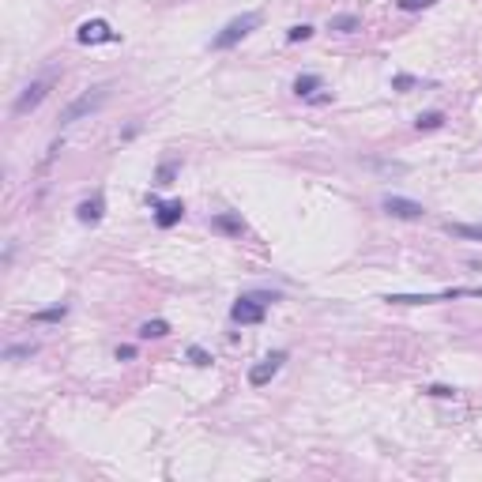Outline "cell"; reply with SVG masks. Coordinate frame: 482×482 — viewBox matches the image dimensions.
<instances>
[{"label":"cell","instance_id":"cell-1","mask_svg":"<svg viewBox=\"0 0 482 482\" xmlns=\"http://www.w3.org/2000/svg\"><path fill=\"white\" fill-rule=\"evenodd\" d=\"M271 302H279L275 291H249V294H241V298L230 305V320L241 324V328H245V324H264Z\"/></svg>","mask_w":482,"mask_h":482},{"label":"cell","instance_id":"cell-2","mask_svg":"<svg viewBox=\"0 0 482 482\" xmlns=\"http://www.w3.org/2000/svg\"><path fill=\"white\" fill-rule=\"evenodd\" d=\"M256 27H260V15H256V12L234 15V19H230L227 27H222L219 34L211 38V50H215V53H227V50H234V45H238V42H245V38L253 34Z\"/></svg>","mask_w":482,"mask_h":482},{"label":"cell","instance_id":"cell-3","mask_svg":"<svg viewBox=\"0 0 482 482\" xmlns=\"http://www.w3.org/2000/svg\"><path fill=\"white\" fill-rule=\"evenodd\" d=\"M456 298H482V286H452L441 294H388V305H437V302H456Z\"/></svg>","mask_w":482,"mask_h":482},{"label":"cell","instance_id":"cell-4","mask_svg":"<svg viewBox=\"0 0 482 482\" xmlns=\"http://www.w3.org/2000/svg\"><path fill=\"white\" fill-rule=\"evenodd\" d=\"M106 98H109V91H106V87H91V91H83L79 98H72L68 106L61 109V128H68V125H76V120L91 117V114H94V109H98Z\"/></svg>","mask_w":482,"mask_h":482},{"label":"cell","instance_id":"cell-5","mask_svg":"<svg viewBox=\"0 0 482 482\" xmlns=\"http://www.w3.org/2000/svg\"><path fill=\"white\" fill-rule=\"evenodd\" d=\"M76 42L79 45H114V42H120V34L106 19H83L76 27Z\"/></svg>","mask_w":482,"mask_h":482},{"label":"cell","instance_id":"cell-6","mask_svg":"<svg viewBox=\"0 0 482 482\" xmlns=\"http://www.w3.org/2000/svg\"><path fill=\"white\" fill-rule=\"evenodd\" d=\"M50 91H53V79H34V83H27V87H23V94L15 98L12 114H15V117H27V114H34V109L42 106L45 98H50Z\"/></svg>","mask_w":482,"mask_h":482},{"label":"cell","instance_id":"cell-7","mask_svg":"<svg viewBox=\"0 0 482 482\" xmlns=\"http://www.w3.org/2000/svg\"><path fill=\"white\" fill-rule=\"evenodd\" d=\"M151 211H155V227L158 230H174L178 222L185 219V200H158V196H147Z\"/></svg>","mask_w":482,"mask_h":482},{"label":"cell","instance_id":"cell-8","mask_svg":"<svg viewBox=\"0 0 482 482\" xmlns=\"http://www.w3.org/2000/svg\"><path fill=\"white\" fill-rule=\"evenodd\" d=\"M381 207H384V215H392V219H404V222H419L422 215H426V207L419 204V200H407V196H384L381 200Z\"/></svg>","mask_w":482,"mask_h":482},{"label":"cell","instance_id":"cell-9","mask_svg":"<svg viewBox=\"0 0 482 482\" xmlns=\"http://www.w3.org/2000/svg\"><path fill=\"white\" fill-rule=\"evenodd\" d=\"M286 358H291L286 350H271V355L264 358V362H256V366L249 369V384H253V388H264V384H268L271 377H275L279 369H283V362H286Z\"/></svg>","mask_w":482,"mask_h":482},{"label":"cell","instance_id":"cell-10","mask_svg":"<svg viewBox=\"0 0 482 482\" xmlns=\"http://www.w3.org/2000/svg\"><path fill=\"white\" fill-rule=\"evenodd\" d=\"M211 230L215 234H222V238H245V219H241L238 211H219V215H211Z\"/></svg>","mask_w":482,"mask_h":482},{"label":"cell","instance_id":"cell-11","mask_svg":"<svg viewBox=\"0 0 482 482\" xmlns=\"http://www.w3.org/2000/svg\"><path fill=\"white\" fill-rule=\"evenodd\" d=\"M102 215H106V196H102V192H94L91 200H83V204L76 207V219L83 222V227H94V222H102Z\"/></svg>","mask_w":482,"mask_h":482},{"label":"cell","instance_id":"cell-12","mask_svg":"<svg viewBox=\"0 0 482 482\" xmlns=\"http://www.w3.org/2000/svg\"><path fill=\"white\" fill-rule=\"evenodd\" d=\"M320 87H324V79H320L317 72H302V76L294 79V94H298V98H305V102H309L313 94L320 91Z\"/></svg>","mask_w":482,"mask_h":482},{"label":"cell","instance_id":"cell-13","mask_svg":"<svg viewBox=\"0 0 482 482\" xmlns=\"http://www.w3.org/2000/svg\"><path fill=\"white\" fill-rule=\"evenodd\" d=\"M64 317H68V305H64V302L50 305V309H34V313H30V320H34V324H61Z\"/></svg>","mask_w":482,"mask_h":482},{"label":"cell","instance_id":"cell-14","mask_svg":"<svg viewBox=\"0 0 482 482\" xmlns=\"http://www.w3.org/2000/svg\"><path fill=\"white\" fill-rule=\"evenodd\" d=\"M166 335H170V320H163V317L140 324V339H166Z\"/></svg>","mask_w":482,"mask_h":482},{"label":"cell","instance_id":"cell-15","mask_svg":"<svg viewBox=\"0 0 482 482\" xmlns=\"http://www.w3.org/2000/svg\"><path fill=\"white\" fill-rule=\"evenodd\" d=\"M362 27V19L358 15H332V19H328V30H335V34H355V30Z\"/></svg>","mask_w":482,"mask_h":482},{"label":"cell","instance_id":"cell-16","mask_svg":"<svg viewBox=\"0 0 482 482\" xmlns=\"http://www.w3.org/2000/svg\"><path fill=\"white\" fill-rule=\"evenodd\" d=\"M441 125H445V114H441V109H426V114L415 117V128H419V132H437Z\"/></svg>","mask_w":482,"mask_h":482},{"label":"cell","instance_id":"cell-17","mask_svg":"<svg viewBox=\"0 0 482 482\" xmlns=\"http://www.w3.org/2000/svg\"><path fill=\"white\" fill-rule=\"evenodd\" d=\"M445 230L452 238H468V241H482V227H471V222H445Z\"/></svg>","mask_w":482,"mask_h":482},{"label":"cell","instance_id":"cell-18","mask_svg":"<svg viewBox=\"0 0 482 482\" xmlns=\"http://www.w3.org/2000/svg\"><path fill=\"white\" fill-rule=\"evenodd\" d=\"M34 355H38V343H12V347H4V362H19Z\"/></svg>","mask_w":482,"mask_h":482},{"label":"cell","instance_id":"cell-19","mask_svg":"<svg viewBox=\"0 0 482 482\" xmlns=\"http://www.w3.org/2000/svg\"><path fill=\"white\" fill-rule=\"evenodd\" d=\"M178 174H181V163H174V158H170V163H163V166H158L155 185H158V189H166V185H174V178H178Z\"/></svg>","mask_w":482,"mask_h":482},{"label":"cell","instance_id":"cell-20","mask_svg":"<svg viewBox=\"0 0 482 482\" xmlns=\"http://www.w3.org/2000/svg\"><path fill=\"white\" fill-rule=\"evenodd\" d=\"M426 396H433V399H456L460 396V388H452V384H426Z\"/></svg>","mask_w":482,"mask_h":482},{"label":"cell","instance_id":"cell-21","mask_svg":"<svg viewBox=\"0 0 482 482\" xmlns=\"http://www.w3.org/2000/svg\"><path fill=\"white\" fill-rule=\"evenodd\" d=\"M185 358H189L192 366H200V369H207V366H211V355H207V350L200 347V343H192V347L185 350Z\"/></svg>","mask_w":482,"mask_h":482},{"label":"cell","instance_id":"cell-22","mask_svg":"<svg viewBox=\"0 0 482 482\" xmlns=\"http://www.w3.org/2000/svg\"><path fill=\"white\" fill-rule=\"evenodd\" d=\"M309 38H313V27H309V23H298V27H291V30H286V42H291V45L309 42Z\"/></svg>","mask_w":482,"mask_h":482},{"label":"cell","instance_id":"cell-23","mask_svg":"<svg viewBox=\"0 0 482 482\" xmlns=\"http://www.w3.org/2000/svg\"><path fill=\"white\" fill-rule=\"evenodd\" d=\"M437 0H396L399 12H426V8H433Z\"/></svg>","mask_w":482,"mask_h":482},{"label":"cell","instance_id":"cell-24","mask_svg":"<svg viewBox=\"0 0 482 482\" xmlns=\"http://www.w3.org/2000/svg\"><path fill=\"white\" fill-rule=\"evenodd\" d=\"M419 83L415 76H407V72H399V76H392V91H411V87Z\"/></svg>","mask_w":482,"mask_h":482},{"label":"cell","instance_id":"cell-25","mask_svg":"<svg viewBox=\"0 0 482 482\" xmlns=\"http://www.w3.org/2000/svg\"><path fill=\"white\" fill-rule=\"evenodd\" d=\"M136 358V347H132V343H120V347H117V362H132Z\"/></svg>","mask_w":482,"mask_h":482}]
</instances>
